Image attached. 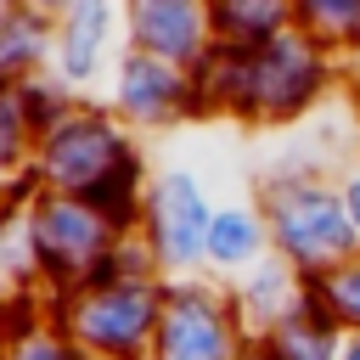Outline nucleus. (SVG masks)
Instances as JSON below:
<instances>
[]
</instances>
